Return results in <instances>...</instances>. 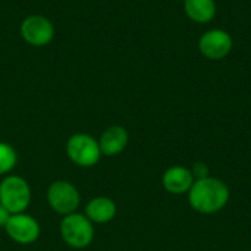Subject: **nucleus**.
I'll use <instances>...</instances> for the list:
<instances>
[{"label": "nucleus", "instance_id": "nucleus-13", "mask_svg": "<svg viewBox=\"0 0 251 251\" xmlns=\"http://www.w3.org/2000/svg\"><path fill=\"white\" fill-rule=\"evenodd\" d=\"M18 163L16 150L9 144L0 141V176L9 175Z\"/></svg>", "mask_w": 251, "mask_h": 251}, {"label": "nucleus", "instance_id": "nucleus-12", "mask_svg": "<svg viewBox=\"0 0 251 251\" xmlns=\"http://www.w3.org/2000/svg\"><path fill=\"white\" fill-rule=\"evenodd\" d=\"M184 9L187 16L197 24L210 22L216 15L215 0H184Z\"/></svg>", "mask_w": 251, "mask_h": 251}, {"label": "nucleus", "instance_id": "nucleus-5", "mask_svg": "<svg viewBox=\"0 0 251 251\" xmlns=\"http://www.w3.org/2000/svg\"><path fill=\"white\" fill-rule=\"evenodd\" d=\"M46 197L51 210L60 216L75 213L81 204V194L78 188L66 179L53 181L47 188Z\"/></svg>", "mask_w": 251, "mask_h": 251}, {"label": "nucleus", "instance_id": "nucleus-14", "mask_svg": "<svg viewBox=\"0 0 251 251\" xmlns=\"http://www.w3.org/2000/svg\"><path fill=\"white\" fill-rule=\"evenodd\" d=\"M191 172H193V175H194V178H196V179H200V178H206V176H209V174H207V165H206V163H203V162H197V163H194V166H193Z\"/></svg>", "mask_w": 251, "mask_h": 251}, {"label": "nucleus", "instance_id": "nucleus-11", "mask_svg": "<svg viewBox=\"0 0 251 251\" xmlns=\"http://www.w3.org/2000/svg\"><path fill=\"white\" fill-rule=\"evenodd\" d=\"M116 213H118L116 203L106 196H99L91 199L85 204V212H84V215L93 224H109L110 221L115 219Z\"/></svg>", "mask_w": 251, "mask_h": 251}, {"label": "nucleus", "instance_id": "nucleus-9", "mask_svg": "<svg viewBox=\"0 0 251 251\" xmlns=\"http://www.w3.org/2000/svg\"><path fill=\"white\" fill-rule=\"evenodd\" d=\"M194 181H196V178H194L191 169L181 166V165H175V166L168 168L162 176L163 188L169 194H174V196L188 194Z\"/></svg>", "mask_w": 251, "mask_h": 251}, {"label": "nucleus", "instance_id": "nucleus-8", "mask_svg": "<svg viewBox=\"0 0 251 251\" xmlns=\"http://www.w3.org/2000/svg\"><path fill=\"white\" fill-rule=\"evenodd\" d=\"M200 53L210 60L224 59L232 49V37L225 29L206 31L199 40Z\"/></svg>", "mask_w": 251, "mask_h": 251}, {"label": "nucleus", "instance_id": "nucleus-1", "mask_svg": "<svg viewBox=\"0 0 251 251\" xmlns=\"http://www.w3.org/2000/svg\"><path fill=\"white\" fill-rule=\"evenodd\" d=\"M229 187L219 178L206 176L196 179L188 191L190 206L201 215L221 212L229 201Z\"/></svg>", "mask_w": 251, "mask_h": 251}, {"label": "nucleus", "instance_id": "nucleus-6", "mask_svg": "<svg viewBox=\"0 0 251 251\" xmlns=\"http://www.w3.org/2000/svg\"><path fill=\"white\" fill-rule=\"evenodd\" d=\"M19 32L26 44L44 47L54 38V25L43 15H29L21 22Z\"/></svg>", "mask_w": 251, "mask_h": 251}, {"label": "nucleus", "instance_id": "nucleus-7", "mask_svg": "<svg viewBox=\"0 0 251 251\" xmlns=\"http://www.w3.org/2000/svg\"><path fill=\"white\" fill-rule=\"evenodd\" d=\"M4 231L13 243L21 246H29L35 243L41 234L38 221L25 212L10 215Z\"/></svg>", "mask_w": 251, "mask_h": 251}, {"label": "nucleus", "instance_id": "nucleus-2", "mask_svg": "<svg viewBox=\"0 0 251 251\" xmlns=\"http://www.w3.org/2000/svg\"><path fill=\"white\" fill-rule=\"evenodd\" d=\"M60 237L72 249L81 250L88 247L96 235L94 224L84 213H71L60 221Z\"/></svg>", "mask_w": 251, "mask_h": 251}, {"label": "nucleus", "instance_id": "nucleus-4", "mask_svg": "<svg viewBox=\"0 0 251 251\" xmlns=\"http://www.w3.org/2000/svg\"><path fill=\"white\" fill-rule=\"evenodd\" d=\"M66 156L69 160L81 168H91L101 159L99 140L87 132H76L66 141Z\"/></svg>", "mask_w": 251, "mask_h": 251}, {"label": "nucleus", "instance_id": "nucleus-15", "mask_svg": "<svg viewBox=\"0 0 251 251\" xmlns=\"http://www.w3.org/2000/svg\"><path fill=\"white\" fill-rule=\"evenodd\" d=\"M9 218H10L9 210H7L3 204H0V228H1V229H4V226H6Z\"/></svg>", "mask_w": 251, "mask_h": 251}, {"label": "nucleus", "instance_id": "nucleus-3", "mask_svg": "<svg viewBox=\"0 0 251 251\" xmlns=\"http://www.w3.org/2000/svg\"><path fill=\"white\" fill-rule=\"evenodd\" d=\"M31 203V187L19 175H7L0 182V204L10 215L24 213Z\"/></svg>", "mask_w": 251, "mask_h": 251}, {"label": "nucleus", "instance_id": "nucleus-10", "mask_svg": "<svg viewBox=\"0 0 251 251\" xmlns=\"http://www.w3.org/2000/svg\"><path fill=\"white\" fill-rule=\"evenodd\" d=\"M128 141H129V134L124 126L110 125L101 132L99 138V146L103 156L112 157L121 154L126 149Z\"/></svg>", "mask_w": 251, "mask_h": 251}]
</instances>
